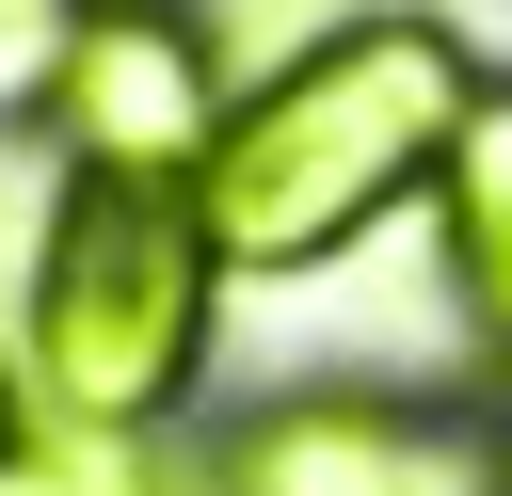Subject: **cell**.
<instances>
[{
  "mask_svg": "<svg viewBox=\"0 0 512 496\" xmlns=\"http://www.w3.org/2000/svg\"><path fill=\"white\" fill-rule=\"evenodd\" d=\"M480 96V48L432 16V0H352L288 48L240 64L208 160H192V224L240 288H304L336 272L352 240H384L400 208H432L448 176V128Z\"/></svg>",
  "mask_w": 512,
  "mask_h": 496,
  "instance_id": "obj_1",
  "label": "cell"
},
{
  "mask_svg": "<svg viewBox=\"0 0 512 496\" xmlns=\"http://www.w3.org/2000/svg\"><path fill=\"white\" fill-rule=\"evenodd\" d=\"M224 256L192 224V192L144 176H48L32 272H16V384L64 432H128V448H192L208 432V352H224Z\"/></svg>",
  "mask_w": 512,
  "mask_h": 496,
  "instance_id": "obj_2",
  "label": "cell"
},
{
  "mask_svg": "<svg viewBox=\"0 0 512 496\" xmlns=\"http://www.w3.org/2000/svg\"><path fill=\"white\" fill-rule=\"evenodd\" d=\"M208 496H512L496 384H272L192 432Z\"/></svg>",
  "mask_w": 512,
  "mask_h": 496,
  "instance_id": "obj_3",
  "label": "cell"
},
{
  "mask_svg": "<svg viewBox=\"0 0 512 496\" xmlns=\"http://www.w3.org/2000/svg\"><path fill=\"white\" fill-rule=\"evenodd\" d=\"M224 96H240V32H224V0H80L32 160H48V176H144V192H192Z\"/></svg>",
  "mask_w": 512,
  "mask_h": 496,
  "instance_id": "obj_4",
  "label": "cell"
},
{
  "mask_svg": "<svg viewBox=\"0 0 512 496\" xmlns=\"http://www.w3.org/2000/svg\"><path fill=\"white\" fill-rule=\"evenodd\" d=\"M432 272H448V320L480 352V384L512 400V64H480L464 128H448V176H432Z\"/></svg>",
  "mask_w": 512,
  "mask_h": 496,
  "instance_id": "obj_5",
  "label": "cell"
},
{
  "mask_svg": "<svg viewBox=\"0 0 512 496\" xmlns=\"http://www.w3.org/2000/svg\"><path fill=\"white\" fill-rule=\"evenodd\" d=\"M0 496H192V448H128V432H64V416H32L16 464H0Z\"/></svg>",
  "mask_w": 512,
  "mask_h": 496,
  "instance_id": "obj_6",
  "label": "cell"
},
{
  "mask_svg": "<svg viewBox=\"0 0 512 496\" xmlns=\"http://www.w3.org/2000/svg\"><path fill=\"white\" fill-rule=\"evenodd\" d=\"M64 32H80V0H0V144H32V128H48Z\"/></svg>",
  "mask_w": 512,
  "mask_h": 496,
  "instance_id": "obj_7",
  "label": "cell"
},
{
  "mask_svg": "<svg viewBox=\"0 0 512 496\" xmlns=\"http://www.w3.org/2000/svg\"><path fill=\"white\" fill-rule=\"evenodd\" d=\"M16 432H32V384H16V352H0V464H16Z\"/></svg>",
  "mask_w": 512,
  "mask_h": 496,
  "instance_id": "obj_8",
  "label": "cell"
}]
</instances>
